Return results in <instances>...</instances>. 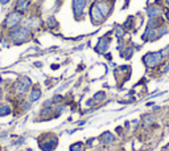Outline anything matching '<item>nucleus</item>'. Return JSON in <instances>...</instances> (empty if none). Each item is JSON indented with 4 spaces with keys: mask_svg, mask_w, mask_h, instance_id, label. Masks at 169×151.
Listing matches in <instances>:
<instances>
[{
    "mask_svg": "<svg viewBox=\"0 0 169 151\" xmlns=\"http://www.w3.org/2000/svg\"><path fill=\"white\" fill-rule=\"evenodd\" d=\"M40 97H41V90H40L38 88H35V89L32 90V93H31V102L37 101Z\"/></svg>",
    "mask_w": 169,
    "mask_h": 151,
    "instance_id": "obj_12",
    "label": "nucleus"
},
{
    "mask_svg": "<svg viewBox=\"0 0 169 151\" xmlns=\"http://www.w3.org/2000/svg\"><path fill=\"white\" fill-rule=\"evenodd\" d=\"M29 37H31V32H29V29L25 28V27H17V28L13 29L11 33V39L16 44H21V42L28 41Z\"/></svg>",
    "mask_w": 169,
    "mask_h": 151,
    "instance_id": "obj_1",
    "label": "nucleus"
},
{
    "mask_svg": "<svg viewBox=\"0 0 169 151\" xmlns=\"http://www.w3.org/2000/svg\"><path fill=\"white\" fill-rule=\"evenodd\" d=\"M57 143H58L57 138H56L54 135H50V139L46 140L45 143H41L40 146H41V149L44 150V151H52V150H54V149H56Z\"/></svg>",
    "mask_w": 169,
    "mask_h": 151,
    "instance_id": "obj_7",
    "label": "nucleus"
},
{
    "mask_svg": "<svg viewBox=\"0 0 169 151\" xmlns=\"http://www.w3.org/2000/svg\"><path fill=\"white\" fill-rule=\"evenodd\" d=\"M20 21H21V13H19V12H12V13H9L8 17H7L5 25L8 27V28H13V27H16Z\"/></svg>",
    "mask_w": 169,
    "mask_h": 151,
    "instance_id": "obj_6",
    "label": "nucleus"
},
{
    "mask_svg": "<svg viewBox=\"0 0 169 151\" xmlns=\"http://www.w3.org/2000/svg\"><path fill=\"white\" fill-rule=\"evenodd\" d=\"M115 33H116L118 37H122V36L124 35V31H123V29H120V28H118L116 31H115Z\"/></svg>",
    "mask_w": 169,
    "mask_h": 151,
    "instance_id": "obj_16",
    "label": "nucleus"
},
{
    "mask_svg": "<svg viewBox=\"0 0 169 151\" xmlns=\"http://www.w3.org/2000/svg\"><path fill=\"white\" fill-rule=\"evenodd\" d=\"M8 2H9V0H0V3H2V4H7Z\"/></svg>",
    "mask_w": 169,
    "mask_h": 151,
    "instance_id": "obj_17",
    "label": "nucleus"
},
{
    "mask_svg": "<svg viewBox=\"0 0 169 151\" xmlns=\"http://www.w3.org/2000/svg\"><path fill=\"white\" fill-rule=\"evenodd\" d=\"M24 2H28V0H17V3H24Z\"/></svg>",
    "mask_w": 169,
    "mask_h": 151,
    "instance_id": "obj_18",
    "label": "nucleus"
},
{
    "mask_svg": "<svg viewBox=\"0 0 169 151\" xmlns=\"http://www.w3.org/2000/svg\"><path fill=\"white\" fill-rule=\"evenodd\" d=\"M167 2H168V4H169V0H167Z\"/></svg>",
    "mask_w": 169,
    "mask_h": 151,
    "instance_id": "obj_20",
    "label": "nucleus"
},
{
    "mask_svg": "<svg viewBox=\"0 0 169 151\" xmlns=\"http://www.w3.org/2000/svg\"><path fill=\"white\" fill-rule=\"evenodd\" d=\"M86 4H87V0H73V12L77 19H81L85 13Z\"/></svg>",
    "mask_w": 169,
    "mask_h": 151,
    "instance_id": "obj_3",
    "label": "nucleus"
},
{
    "mask_svg": "<svg viewBox=\"0 0 169 151\" xmlns=\"http://www.w3.org/2000/svg\"><path fill=\"white\" fill-rule=\"evenodd\" d=\"M108 44H110V39L106 40V37H102L98 41V45L95 46V49H97L98 53H104L108 49Z\"/></svg>",
    "mask_w": 169,
    "mask_h": 151,
    "instance_id": "obj_9",
    "label": "nucleus"
},
{
    "mask_svg": "<svg viewBox=\"0 0 169 151\" xmlns=\"http://www.w3.org/2000/svg\"><path fill=\"white\" fill-rule=\"evenodd\" d=\"M97 5H98V8L101 9V12L103 13V16H104V17H107V16L111 13L112 7H111V4H110V3L104 2V0H102V2H98V3H97Z\"/></svg>",
    "mask_w": 169,
    "mask_h": 151,
    "instance_id": "obj_8",
    "label": "nucleus"
},
{
    "mask_svg": "<svg viewBox=\"0 0 169 151\" xmlns=\"http://www.w3.org/2000/svg\"><path fill=\"white\" fill-rule=\"evenodd\" d=\"M115 140L114 138V135H112L111 133H108V131H106L102 134V142L104 143V145H110V143H112Z\"/></svg>",
    "mask_w": 169,
    "mask_h": 151,
    "instance_id": "obj_11",
    "label": "nucleus"
},
{
    "mask_svg": "<svg viewBox=\"0 0 169 151\" xmlns=\"http://www.w3.org/2000/svg\"><path fill=\"white\" fill-rule=\"evenodd\" d=\"M147 15H148V17H151V19L157 17V16L160 15V8H158V7H156V5L148 7V8H147Z\"/></svg>",
    "mask_w": 169,
    "mask_h": 151,
    "instance_id": "obj_10",
    "label": "nucleus"
},
{
    "mask_svg": "<svg viewBox=\"0 0 169 151\" xmlns=\"http://www.w3.org/2000/svg\"><path fill=\"white\" fill-rule=\"evenodd\" d=\"M161 60H163V52H151L143 57L145 66H148V68H155Z\"/></svg>",
    "mask_w": 169,
    "mask_h": 151,
    "instance_id": "obj_2",
    "label": "nucleus"
},
{
    "mask_svg": "<svg viewBox=\"0 0 169 151\" xmlns=\"http://www.w3.org/2000/svg\"><path fill=\"white\" fill-rule=\"evenodd\" d=\"M32 85V81L28 78V77H23V78H20L17 83H16V93H19V94H23V93L28 92L29 88H31Z\"/></svg>",
    "mask_w": 169,
    "mask_h": 151,
    "instance_id": "obj_4",
    "label": "nucleus"
},
{
    "mask_svg": "<svg viewBox=\"0 0 169 151\" xmlns=\"http://www.w3.org/2000/svg\"><path fill=\"white\" fill-rule=\"evenodd\" d=\"M106 98V93L104 92H98L94 94V99L95 101H103Z\"/></svg>",
    "mask_w": 169,
    "mask_h": 151,
    "instance_id": "obj_15",
    "label": "nucleus"
},
{
    "mask_svg": "<svg viewBox=\"0 0 169 151\" xmlns=\"http://www.w3.org/2000/svg\"><path fill=\"white\" fill-rule=\"evenodd\" d=\"M90 13H91V20H92V23H94V24H99V23H102L106 19L103 16V13L101 12V9L98 8L97 3H94V4L91 5Z\"/></svg>",
    "mask_w": 169,
    "mask_h": 151,
    "instance_id": "obj_5",
    "label": "nucleus"
},
{
    "mask_svg": "<svg viewBox=\"0 0 169 151\" xmlns=\"http://www.w3.org/2000/svg\"><path fill=\"white\" fill-rule=\"evenodd\" d=\"M0 98H2V90H0Z\"/></svg>",
    "mask_w": 169,
    "mask_h": 151,
    "instance_id": "obj_19",
    "label": "nucleus"
},
{
    "mask_svg": "<svg viewBox=\"0 0 169 151\" xmlns=\"http://www.w3.org/2000/svg\"><path fill=\"white\" fill-rule=\"evenodd\" d=\"M70 151H83V143L77 142V143H74V145H71Z\"/></svg>",
    "mask_w": 169,
    "mask_h": 151,
    "instance_id": "obj_13",
    "label": "nucleus"
},
{
    "mask_svg": "<svg viewBox=\"0 0 169 151\" xmlns=\"http://www.w3.org/2000/svg\"><path fill=\"white\" fill-rule=\"evenodd\" d=\"M9 113H11V109L8 106H0V117L8 115Z\"/></svg>",
    "mask_w": 169,
    "mask_h": 151,
    "instance_id": "obj_14",
    "label": "nucleus"
}]
</instances>
